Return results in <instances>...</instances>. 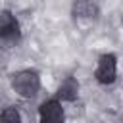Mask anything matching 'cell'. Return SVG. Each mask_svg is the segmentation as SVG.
I'll list each match as a JSON object with an SVG mask.
<instances>
[{
    "mask_svg": "<svg viewBox=\"0 0 123 123\" xmlns=\"http://www.w3.org/2000/svg\"><path fill=\"white\" fill-rule=\"evenodd\" d=\"M12 90L21 98H35L40 90V75L35 69H19L10 77Z\"/></svg>",
    "mask_w": 123,
    "mask_h": 123,
    "instance_id": "obj_1",
    "label": "cell"
},
{
    "mask_svg": "<svg viewBox=\"0 0 123 123\" xmlns=\"http://www.w3.org/2000/svg\"><path fill=\"white\" fill-rule=\"evenodd\" d=\"M21 40V25L13 12L2 10L0 12V46L12 48Z\"/></svg>",
    "mask_w": 123,
    "mask_h": 123,
    "instance_id": "obj_2",
    "label": "cell"
},
{
    "mask_svg": "<svg viewBox=\"0 0 123 123\" xmlns=\"http://www.w3.org/2000/svg\"><path fill=\"white\" fill-rule=\"evenodd\" d=\"M94 79H96V83H100L104 86L115 83V79H117V56L115 54L108 52V54L98 56V62L94 67Z\"/></svg>",
    "mask_w": 123,
    "mask_h": 123,
    "instance_id": "obj_3",
    "label": "cell"
},
{
    "mask_svg": "<svg viewBox=\"0 0 123 123\" xmlns=\"http://www.w3.org/2000/svg\"><path fill=\"white\" fill-rule=\"evenodd\" d=\"M38 123H65V111L58 98H48L38 106Z\"/></svg>",
    "mask_w": 123,
    "mask_h": 123,
    "instance_id": "obj_4",
    "label": "cell"
},
{
    "mask_svg": "<svg viewBox=\"0 0 123 123\" xmlns=\"http://www.w3.org/2000/svg\"><path fill=\"white\" fill-rule=\"evenodd\" d=\"M98 13L100 10L94 0H73L71 4V15L77 23H92Z\"/></svg>",
    "mask_w": 123,
    "mask_h": 123,
    "instance_id": "obj_5",
    "label": "cell"
},
{
    "mask_svg": "<svg viewBox=\"0 0 123 123\" xmlns=\"http://www.w3.org/2000/svg\"><path fill=\"white\" fill-rule=\"evenodd\" d=\"M79 90H81L79 81H77L73 75H67V77L58 85L56 98H58L60 102H75V100L79 98Z\"/></svg>",
    "mask_w": 123,
    "mask_h": 123,
    "instance_id": "obj_6",
    "label": "cell"
},
{
    "mask_svg": "<svg viewBox=\"0 0 123 123\" xmlns=\"http://www.w3.org/2000/svg\"><path fill=\"white\" fill-rule=\"evenodd\" d=\"M0 123H23L21 121V113L17 108L10 106V108H4L0 111Z\"/></svg>",
    "mask_w": 123,
    "mask_h": 123,
    "instance_id": "obj_7",
    "label": "cell"
},
{
    "mask_svg": "<svg viewBox=\"0 0 123 123\" xmlns=\"http://www.w3.org/2000/svg\"><path fill=\"white\" fill-rule=\"evenodd\" d=\"M6 63H8V48L0 46V69L6 67Z\"/></svg>",
    "mask_w": 123,
    "mask_h": 123,
    "instance_id": "obj_8",
    "label": "cell"
}]
</instances>
